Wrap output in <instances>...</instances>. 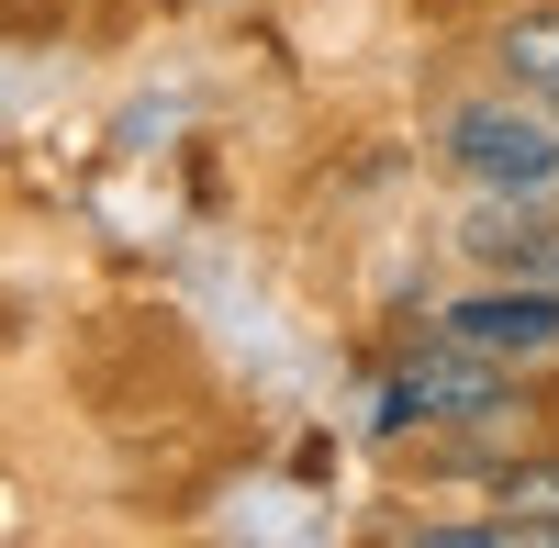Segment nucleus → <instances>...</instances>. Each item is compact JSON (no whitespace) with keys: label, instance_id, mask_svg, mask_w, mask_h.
Returning a JSON list of instances; mask_svg holds the SVG:
<instances>
[{"label":"nucleus","instance_id":"obj_4","mask_svg":"<svg viewBox=\"0 0 559 548\" xmlns=\"http://www.w3.org/2000/svg\"><path fill=\"white\" fill-rule=\"evenodd\" d=\"M492 79L526 90V102H559V0H537V12H503V23H492Z\"/></svg>","mask_w":559,"mask_h":548},{"label":"nucleus","instance_id":"obj_2","mask_svg":"<svg viewBox=\"0 0 559 548\" xmlns=\"http://www.w3.org/2000/svg\"><path fill=\"white\" fill-rule=\"evenodd\" d=\"M437 168L459 191H559V123L526 90H459L437 102Z\"/></svg>","mask_w":559,"mask_h":548},{"label":"nucleus","instance_id":"obj_3","mask_svg":"<svg viewBox=\"0 0 559 548\" xmlns=\"http://www.w3.org/2000/svg\"><path fill=\"white\" fill-rule=\"evenodd\" d=\"M437 336L503 358V370H559V281H492L471 302H437Z\"/></svg>","mask_w":559,"mask_h":548},{"label":"nucleus","instance_id":"obj_6","mask_svg":"<svg viewBox=\"0 0 559 548\" xmlns=\"http://www.w3.org/2000/svg\"><path fill=\"white\" fill-rule=\"evenodd\" d=\"M548 123H559V102H548Z\"/></svg>","mask_w":559,"mask_h":548},{"label":"nucleus","instance_id":"obj_5","mask_svg":"<svg viewBox=\"0 0 559 548\" xmlns=\"http://www.w3.org/2000/svg\"><path fill=\"white\" fill-rule=\"evenodd\" d=\"M481 492H492V504L515 515L537 548H559V448H548V437H526V448H515V460H503Z\"/></svg>","mask_w":559,"mask_h":548},{"label":"nucleus","instance_id":"obj_1","mask_svg":"<svg viewBox=\"0 0 559 548\" xmlns=\"http://www.w3.org/2000/svg\"><path fill=\"white\" fill-rule=\"evenodd\" d=\"M481 415H526V381L503 358L459 347V336H403L392 347V381L369 403V448H403V437H437V426H481Z\"/></svg>","mask_w":559,"mask_h":548}]
</instances>
